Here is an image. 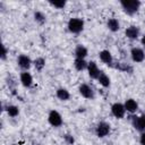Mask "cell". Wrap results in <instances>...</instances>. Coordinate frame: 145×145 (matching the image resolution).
Instances as JSON below:
<instances>
[{
    "label": "cell",
    "instance_id": "obj_25",
    "mask_svg": "<svg viewBox=\"0 0 145 145\" xmlns=\"http://www.w3.org/2000/svg\"><path fill=\"white\" fill-rule=\"evenodd\" d=\"M49 5L52 6V7H54V8H57V9H63L66 7L67 2L65 0H54V1L53 0H50L49 1Z\"/></svg>",
    "mask_w": 145,
    "mask_h": 145
},
{
    "label": "cell",
    "instance_id": "obj_11",
    "mask_svg": "<svg viewBox=\"0 0 145 145\" xmlns=\"http://www.w3.org/2000/svg\"><path fill=\"white\" fill-rule=\"evenodd\" d=\"M125 35L129 40H137L139 37V35H140V29H139L138 26H135V25L128 26L125 29Z\"/></svg>",
    "mask_w": 145,
    "mask_h": 145
},
{
    "label": "cell",
    "instance_id": "obj_23",
    "mask_svg": "<svg viewBox=\"0 0 145 145\" xmlns=\"http://www.w3.org/2000/svg\"><path fill=\"white\" fill-rule=\"evenodd\" d=\"M33 66L37 71H42L45 67V59L42 58V57H39V58L34 59L33 60Z\"/></svg>",
    "mask_w": 145,
    "mask_h": 145
},
{
    "label": "cell",
    "instance_id": "obj_3",
    "mask_svg": "<svg viewBox=\"0 0 145 145\" xmlns=\"http://www.w3.org/2000/svg\"><path fill=\"white\" fill-rule=\"evenodd\" d=\"M111 131V126L106 121H100L95 127V135L99 138H103L108 136Z\"/></svg>",
    "mask_w": 145,
    "mask_h": 145
},
{
    "label": "cell",
    "instance_id": "obj_21",
    "mask_svg": "<svg viewBox=\"0 0 145 145\" xmlns=\"http://www.w3.org/2000/svg\"><path fill=\"white\" fill-rule=\"evenodd\" d=\"M87 65H88V62L85 59H77V58H75V60H74V67H75V69L77 71H83V70L87 69Z\"/></svg>",
    "mask_w": 145,
    "mask_h": 145
},
{
    "label": "cell",
    "instance_id": "obj_17",
    "mask_svg": "<svg viewBox=\"0 0 145 145\" xmlns=\"http://www.w3.org/2000/svg\"><path fill=\"white\" fill-rule=\"evenodd\" d=\"M106 27H108L109 31L116 33V32H118L120 29V23H119V20L117 18L111 17V18H109L106 20Z\"/></svg>",
    "mask_w": 145,
    "mask_h": 145
},
{
    "label": "cell",
    "instance_id": "obj_9",
    "mask_svg": "<svg viewBox=\"0 0 145 145\" xmlns=\"http://www.w3.org/2000/svg\"><path fill=\"white\" fill-rule=\"evenodd\" d=\"M130 58H131V60L134 62L140 63V62H143L145 60V52L140 48H136V46L131 48V50H130Z\"/></svg>",
    "mask_w": 145,
    "mask_h": 145
},
{
    "label": "cell",
    "instance_id": "obj_6",
    "mask_svg": "<svg viewBox=\"0 0 145 145\" xmlns=\"http://www.w3.org/2000/svg\"><path fill=\"white\" fill-rule=\"evenodd\" d=\"M78 92L84 99H87V100L95 99V92H94L93 87L89 86L88 84H80L78 87Z\"/></svg>",
    "mask_w": 145,
    "mask_h": 145
},
{
    "label": "cell",
    "instance_id": "obj_8",
    "mask_svg": "<svg viewBox=\"0 0 145 145\" xmlns=\"http://www.w3.org/2000/svg\"><path fill=\"white\" fill-rule=\"evenodd\" d=\"M17 65H18V67H19L20 69H23L24 71H27V70L33 66V61H32V59H31L28 56H26V54H20V56H18V58H17Z\"/></svg>",
    "mask_w": 145,
    "mask_h": 145
},
{
    "label": "cell",
    "instance_id": "obj_13",
    "mask_svg": "<svg viewBox=\"0 0 145 145\" xmlns=\"http://www.w3.org/2000/svg\"><path fill=\"white\" fill-rule=\"evenodd\" d=\"M19 82L24 87H31L33 85V76L28 71H23L19 75Z\"/></svg>",
    "mask_w": 145,
    "mask_h": 145
},
{
    "label": "cell",
    "instance_id": "obj_10",
    "mask_svg": "<svg viewBox=\"0 0 145 145\" xmlns=\"http://www.w3.org/2000/svg\"><path fill=\"white\" fill-rule=\"evenodd\" d=\"M99 58L106 66L113 67V57H112V53L109 50H101L99 52Z\"/></svg>",
    "mask_w": 145,
    "mask_h": 145
},
{
    "label": "cell",
    "instance_id": "obj_24",
    "mask_svg": "<svg viewBox=\"0 0 145 145\" xmlns=\"http://www.w3.org/2000/svg\"><path fill=\"white\" fill-rule=\"evenodd\" d=\"M6 82H7V85H8L9 89L12 93H15V88H16V85H17V79L12 75H8L7 78H6Z\"/></svg>",
    "mask_w": 145,
    "mask_h": 145
},
{
    "label": "cell",
    "instance_id": "obj_15",
    "mask_svg": "<svg viewBox=\"0 0 145 145\" xmlns=\"http://www.w3.org/2000/svg\"><path fill=\"white\" fill-rule=\"evenodd\" d=\"M74 56H75L77 59H85V58L88 56V50H87L86 46H84V45H82V44H78V45L75 48Z\"/></svg>",
    "mask_w": 145,
    "mask_h": 145
},
{
    "label": "cell",
    "instance_id": "obj_29",
    "mask_svg": "<svg viewBox=\"0 0 145 145\" xmlns=\"http://www.w3.org/2000/svg\"><path fill=\"white\" fill-rule=\"evenodd\" d=\"M140 43H142V45L145 48V34L142 36V39H140Z\"/></svg>",
    "mask_w": 145,
    "mask_h": 145
},
{
    "label": "cell",
    "instance_id": "obj_26",
    "mask_svg": "<svg viewBox=\"0 0 145 145\" xmlns=\"http://www.w3.org/2000/svg\"><path fill=\"white\" fill-rule=\"evenodd\" d=\"M63 140L66 142L67 145H74V144H75V138H74V136L70 135V134H65V135H63Z\"/></svg>",
    "mask_w": 145,
    "mask_h": 145
},
{
    "label": "cell",
    "instance_id": "obj_20",
    "mask_svg": "<svg viewBox=\"0 0 145 145\" xmlns=\"http://www.w3.org/2000/svg\"><path fill=\"white\" fill-rule=\"evenodd\" d=\"M3 111L7 112V114L11 118H16L18 114H19V109L17 105H14V104H8L7 106L3 108Z\"/></svg>",
    "mask_w": 145,
    "mask_h": 145
},
{
    "label": "cell",
    "instance_id": "obj_14",
    "mask_svg": "<svg viewBox=\"0 0 145 145\" xmlns=\"http://www.w3.org/2000/svg\"><path fill=\"white\" fill-rule=\"evenodd\" d=\"M123 105H125L126 111H127L128 113H130V114L136 113V111L138 110V103H137L136 100H134V99H127V100L125 101Z\"/></svg>",
    "mask_w": 145,
    "mask_h": 145
},
{
    "label": "cell",
    "instance_id": "obj_2",
    "mask_svg": "<svg viewBox=\"0 0 145 145\" xmlns=\"http://www.w3.org/2000/svg\"><path fill=\"white\" fill-rule=\"evenodd\" d=\"M84 20L82 18H78V17H74V18H70L67 23V27H68V31L72 34H79L83 29H84Z\"/></svg>",
    "mask_w": 145,
    "mask_h": 145
},
{
    "label": "cell",
    "instance_id": "obj_16",
    "mask_svg": "<svg viewBox=\"0 0 145 145\" xmlns=\"http://www.w3.org/2000/svg\"><path fill=\"white\" fill-rule=\"evenodd\" d=\"M113 67H114L116 69H118V70L122 71V72H128V74H131V72L134 71L133 67H131L129 63L125 62V61H117L116 63H113Z\"/></svg>",
    "mask_w": 145,
    "mask_h": 145
},
{
    "label": "cell",
    "instance_id": "obj_4",
    "mask_svg": "<svg viewBox=\"0 0 145 145\" xmlns=\"http://www.w3.org/2000/svg\"><path fill=\"white\" fill-rule=\"evenodd\" d=\"M130 122H131L134 129H136L137 131H139V133L145 131V114H142V116H131Z\"/></svg>",
    "mask_w": 145,
    "mask_h": 145
},
{
    "label": "cell",
    "instance_id": "obj_1",
    "mask_svg": "<svg viewBox=\"0 0 145 145\" xmlns=\"http://www.w3.org/2000/svg\"><path fill=\"white\" fill-rule=\"evenodd\" d=\"M120 6L126 15L133 16L139 10L142 2L139 0H120Z\"/></svg>",
    "mask_w": 145,
    "mask_h": 145
},
{
    "label": "cell",
    "instance_id": "obj_27",
    "mask_svg": "<svg viewBox=\"0 0 145 145\" xmlns=\"http://www.w3.org/2000/svg\"><path fill=\"white\" fill-rule=\"evenodd\" d=\"M7 56H8V49L6 48V45H2V53H1V59H2V60H6V59H7Z\"/></svg>",
    "mask_w": 145,
    "mask_h": 145
},
{
    "label": "cell",
    "instance_id": "obj_31",
    "mask_svg": "<svg viewBox=\"0 0 145 145\" xmlns=\"http://www.w3.org/2000/svg\"><path fill=\"white\" fill-rule=\"evenodd\" d=\"M35 145H41V144H35Z\"/></svg>",
    "mask_w": 145,
    "mask_h": 145
},
{
    "label": "cell",
    "instance_id": "obj_30",
    "mask_svg": "<svg viewBox=\"0 0 145 145\" xmlns=\"http://www.w3.org/2000/svg\"><path fill=\"white\" fill-rule=\"evenodd\" d=\"M11 145H19V144H16V143H14V144H11Z\"/></svg>",
    "mask_w": 145,
    "mask_h": 145
},
{
    "label": "cell",
    "instance_id": "obj_18",
    "mask_svg": "<svg viewBox=\"0 0 145 145\" xmlns=\"http://www.w3.org/2000/svg\"><path fill=\"white\" fill-rule=\"evenodd\" d=\"M97 82H99V84H100L102 87H104V88H108V87H110V85H111V79H110V77H109L105 72H103V71L100 72V76H99V78H97Z\"/></svg>",
    "mask_w": 145,
    "mask_h": 145
},
{
    "label": "cell",
    "instance_id": "obj_28",
    "mask_svg": "<svg viewBox=\"0 0 145 145\" xmlns=\"http://www.w3.org/2000/svg\"><path fill=\"white\" fill-rule=\"evenodd\" d=\"M139 143H140V145H145V131L140 133V136H139Z\"/></svg>",
    "mask_w": 145,
    "mask_h": 145
},
{
    "label": "cell",
    "instance_id": "obj_5",
    "mask_svg": "<svg viewBox=\"0 0 145 145\" xmlns=\"http://www.w3.org/2000/svg\"><path fill=\"white\" fill-rule=\"evenodd\" d=\"M48 121H49V123L52 127H56V128L62 126V122H63L61 114L57 110H51L49 112V114H48Z\"/></svg>",
    "mask_w": 145,
    "mask_h": 145
},
{
    "label": "cell",
    "instance_id": "obj_19",
    "mask_svg": "<svg viewBox=\"0 0 145 145\" xmlns=\"http://www.w3.org/2000/svg\"><path fill=\"white\" fill-rule=\"evenodd\" d=\"M56 96L60 100V101H68L70 99V93L68 89L63 88V87H59L56 91Z\"/></svg>",
    "mask_w": 145,
    "mask_h": 145
},
{
    "label": "cell",
    "instance_id": "obj_22",
    "mask_svg": "<svg viewBox=\"0 0 145 145\" xmlns=\"http://www.w3.org/2000/svg\"><path fill=\"white\" fill-rule=\"evenodd\" d=\"M33 17H34L35 23L39 24V25H43V24L46 22V16H45L42 11H40V10H36V11L34 12Z\"/></svg>",
    "mask_w": 145,
    "mask_h": 145
},
{
    "label": "cell",
    "instance_id": "obj_12",
    "mask_svg": "<svg viewBox=\"0 0 145 145\" xmlns=\"http://www.w3.org/2000/svg\"><path fill=\"white\" fill-rule=\"evenodd\" d=\"M86 70L88 72V76L92 79H97L99 76H100V72H101V70L99 69L97 63L95 61H89L88 65H87V69Z\"/></svg>",
    "mask_w": 145,
    "mask_h": 145
},
{
    "label": "cell",
    "instance_id": "obj_7",
    "mask_svg": "<svg viewBox=\"0 0 145 145\" xmlns=\"http://www.w3.org/2000/svg\"><path fill=\"white\" fill-rule=\"evenodd\" d=\"M126 109H125V105L123 103H120V102H116L111 105V113L114 118L117 119H122L125 118V114H126Z\"/></svg>",
    "mask_w": 145,
    "mask_h": 145
}]
</instances>
